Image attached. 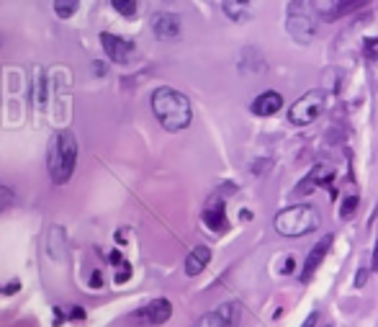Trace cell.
Here are the masks:
<instances>
[{
  "label": "cell",
  "mask_w": 378,
  "mask_h": 327,
  "mask_svg": "<svg viewBox=\"0 0 378 327\" xmlns=\"http://www.w3.org/2000/svg\"><path fill=\"white\" fill-rule=\"evenodd\" d=\"M170 314H172L170 302H167V299H155V302H150V304L142 306V309L134 314V320L144 327H160L170 320Z\"/></svg>",
  "instance_id": "8992f818"
},
{
  "label": "cell",
  "mask_w": 378,
  "mask_h": 327,
  "mask_svg": "<svg viewBox=\"0 0 378 327\" xmlns=\"http://www.w3.org/2000/svg\"><path fill=\"white\" fill-rule=\"evenodd\" d=\"M355 209H358V196H348V199L343 201V209H340V217H343V219H350V217L355 214Z\"/></svg>",
  "instance_id": "d6986e66"
},
{
  "label": "cell",
  "mask_w": 378,
  "mask_h": 327,
  "mask_svg": "<svg viewBox=\"0 0 378 327\" xmlns=\"http://www.w3.org/2000/svg\"><path fill=\"white\" fill-rule=\"evenodd\" d=\"M317 322H319V312H312L307 320H304V325L301 327H317Z\"/></svg>",
  "instance_id": "44dd1931"
},
{
  "label": "cell",
  "mask_w": 378,
  "mask_h": 327,
  "mask_svg": "<svg viewBox=\"0 0 378 327\" xmlns=\"http://www.w3.org/2000/svg\"><path fill=\"white\" fill-rule=\"evenodd\" d=\"M100 44H103V50H106V54L114 62H129V57H131V52H134V47H131V42H126V39H122V36H114V34H100Z\"/></svg>",
  "instance_id": "52a82bcc"
},
{
  "label": "cell",
  "mask_w": 378,
  "mask_h": 327,
  "mask_svg": "<svg viewBox=\"0 0 378 327\" xmlns=\"http://www.w3.org/2000/svg\"><path fill=\"white\" fill-rule=\"evenodd\" d=\"M75 163H78V139L72 132H57L49 139V149H47L49 178L57 185L67 183L75 173Z\"/></svg>",
  "instance_id": "7a4b0ae2"
},
{
  "label": "cell",
  "mask_w": 378,
  "mask_h": 327,
  "mask_svg": "<svg viewBox=\"0 0 378 327\" xmlns=\"http://www.w3.org/2000/svg\"><path fill=\"white\" fill-rule=\"evenodd\" d=\"M100 284H103L100 273H93V278H90V286H93V289H100Z\"/></svg>",
  "instance_id": "cb8c5ba5"
},
{
  "label": "cell",
  "mask_w": 378,
  "mask_h": 327,
  "mask_svg": "<svg viewBox=\"0 0 378 327\" xmlns=\"http://www.w3.org/2000/svg\"><path fill=\"white\" fill-rule=\"evenodd\" d=\"M208 260H211V250L206 245H199V248H193L186 258V273L188 276H199L201 270L206 268Z\"/></svg>",
  "instance_id": "4fadbf2b"
},
{
  "label": "cell",
  "mask_w": 378,
  "mask_h": 327,
  "mask_svg": "<svg viewBox=\"0 0 378 327\" xmlns=\"http://www.w3.org/2000/svg\"><path fill=\"white\" fill-rule=\"evenodd\" d=\"M293 268H296V260H293V258H288V260H285V268H283V273H291Z\"/></svg>",
  "instance_id": "d4e9b609"
},
{
  "label": "cell",
  "mask_w": 378,
  "mask_h": 327,
  "mask_svg": "<svg viewBox=\"0 0 378 327\" xmlns=\"http://www.w3.org/2000/svg\"><path fill=\"white\" fill-rule=\"evenodd\" d=\"M285 31L299 44H309L317 36V13L309 0H293L285 11Z\"/></svg>",
  "instance_id": "277c9868"
},
{
  "label": "cell",
  "mask_w": 378,
  "mask_h": 327,
  "mask_svg": "<svg viewBox=\"0 0 378 327\" xmlns=\"http://www.w3.org/2000/svg\"><path fill=\"white\" fill-rule=\"evenodd\" d=\"M16 204V193L8 188V185H0V214L8 212V209Z\"/></svg>",
  "instance_id": "e0dca14e"
},
{
  "label": "cell",
  "mask_w": 378,
  "mask_h": 327,
  "mask_svg": "<svg viewBox=\"0 0 378 327\" xmlns=\"http://www.w3.org/2000/svg\"><path fill=\"white\" fill-rule=\"evenodd\" d=\"M283 108V96L276 91H265L252 101V114L255 116H273Z\"/></svg>",
  "instance_id": "30bf717a"
},
{
  "label": "cell",
  "mask_w": 378,
  "mask_h": 327,
  "mask_svg": "<svg viewBox=\"0 0 378 327\" xmlns=\"http://www.w3.org/2000/svg\"><path fill=\"white\" fill-rule=\"evenodd\" d=\"M371 268L378 273V240H376V248H373V256H371Z\"/></svg>",
  "instance_id": "603a6c76"
},
{
  "label": "cell",
  "mask_w": 378,
  "mask_h": 327,
  "mask_svg": "<svg viewBox=\"0 0 378 327\" xmlns=\"http://www.w3.org/2000/svg\"><path fill=\"white\" fill-rule=\"evenodd\" d=\"M324 101H327L324 98V91L304 93V96L291 106V111H288V121H291L293 127H307V124H312V121L321 116Z\"/></svg>",
  "instance_id": "5b68a950"
},
{
  "label": "cell",
  "mask_w": 378,
  "mask_h": 327,
  "mask_svg": "<svg viewBox=\"0 0 378 327\" xmlns=\"http://www.w3.org/2000/svg\"><path fill=\"white\" fill-rule=\"evenodd\" d=\"M152 31L165 42H172L180 34V18L175 13H158L152 18Z\"/></svg>",
  "instance_id": "9c48e42d"
},
{
  "label": "cell",
  "mask_w": 378,
  "mask_h": 327,
  "mask_svg": "<svg viewBox=\"0 0 378 327\" xmlns=\"http://www.w3.org/2000/svg\"><path fill=\"white\" fill-rule=\"evenodd\" d=\"M360 3H363V0H329V6H332V8H329V11H327V13L329 16H332V13H345V11H353V8H355V6H360Z\"/></svg>",
  "instance_id": "2e32d148"
},
{
  "label": "cell",
  "mask_w": 378,
  "mask_h": 327,
  "mask_svg": "<svg viewBox=\"0 0 378 327\" xmlns=\"http://www.w3.org/2000/svg\"><path fill=\"white\" fill-rule=\"evenodd\" d=\"M78 11V0H54V13L59 18H72Z\"/></svg>",
  "instance_id": "9a60e30c"
},
{
  "label": "cell",
  "mask_w": 378,
  "mask_h": 327,
  "mask_svg": "<svg viewBox=\"0 0 378 327\" xmlns=\"http://www.w3.org/2000/svg\"><path fill=\"white\" fill-rule=\"evenodd\" d=\"M224 11H227L229 18L244 21L250 16V0H224Z\"/></svg>",
  "instance_id": "5bb4252c"
},
{
  "label": "cell",
  "mask_w": 378,
  "mask_h": 327,
  "mask_svg": "<svg viewBox=\"0 0 378 327\" xmlns=\"http://www.w3.org/2000/svg\"><path fill=\"white\" fill-rule=\"evenodd\" d=\"M319 212L314 207H309V204H296V207H288L276 214V229L283 237L309 235V232H314L319 227Z\"/></svg>",
  "instance_id": "3957f363"
},
{
  "label": "cell",
  "mask_w": 378,
  "mask_h": 327,
  "mask_svg": "<svg viewBox=\"0 0 378 327\" xmlns=\"http://www.w3.org/2000/svg\"><path fill=\"white\" fill-rule=\"evenodd\" d=\"M152 111H155L158 121L167 132L186 129L193 119L191 101L180 91H172V88H158V91L152 93Z\"/></svg>",
  "instance_id": "6da1fadb"
},
{
  "label": "cell",
  "mask_w": 378,
  "mask_h": 327,
  "mask_svg": "<svg viewBox=\"0 0 378 327\" xmlns=\"http://www.w3.org/2000/svg\"><path fill=\"white\" fill-rule=\"evenodd\" d=\"M365 281H368V268H360L358 270V276H355V289H363Z\"/></svg>",
  "instance_id": "ffe728a7"
},
{
  "label": "cell",
  "mask_w": 378,
  "mask_h": 327,
  "mask_svg": "<svg viewBox=\"0 0 378 327\" xmlns=\"http://www.w3.org/2000/svg\"><path fill=\"white\" fill-rule=\"evenodd\" d=\"M111 6L122 16H134L136 13V0H111Z\"/></svg>",
  "instance_id": "ac0fdd59"
},
{
  "label": "cell",
  "mask_w": 378,
  "mask_h": 327,
  "mask_svg": "<svg viewBox=\"0 0 378 327\" xmlns=\"http://www.w3.org/2000/svg\"><path fill=\"white\" fill-rule=\"evenodd\" d=\"M203 224H206L211 232H224L227 229V214H224V204L214 201L203 209Z\"/></svg>",
  "instance_id": "7c38bea8"
},
{
  "label": "cell",
  "mask_w": 378,
  "mask_h": 327,
  "mask_svg": "<svg viewBox=\"0 0 378 327\" xmlns=\"http://www.w3.org/2000/svg\"><path fill=\"white\" fill-rule=\"evenodd\" d=\"M373 52H378V39H368V44H365V54L368 57H373Z\"/></svg>",
  "instance_id": "7402d4cb"
},
{
  "label": "cell",
  "mask_w": 378,
  "mask_h": 327,
  "mask_svg": "<svg viewBox=\"0 0 378 327\" xmlns=\"http://www.w3.org/2000/svg\"><path fill=\"white\" fill-rule=\"evenodd\" d=\"M332 240H335V237H332V235L321 237V242H317L314 250H312V253H309V256H307V263H304V273H301V281H304V284H309V281H312V276H314V273H317V268H319V265H321V260L327 258L329 245H332Z\"/></svg>",
  "instance_id": "ba28073f"
},
{
  "label": "cell",
  "mask_w": 378,
  "mask_h": 327,
  "mask_svg": "<svg viewBox=\"0 0 378 327\" xmlns=\"http://www.w3.org/2000/svg\"><path fill=\"white\" fill-rule=\"evenodd\" d=\"M235 312H237L235 304H224V306H219V309H214V312L203 314L193 327H232Z\"/></svg>",
  "instance_id": "8fae6325"
}]
</instances>
